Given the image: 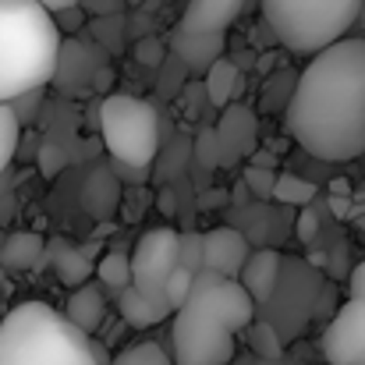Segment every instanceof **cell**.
I'll use <instances>...</instances> for the list:
<instances>
[{
    "instance_id": "9",
    "label": "cell",
    "mask_w": 365,
    "mask_h": 365,
    "mask_svg": "<svg viewBox=\"0 0 365 365\" xmlns=\"http://www.w3.org/2000/svg\"><path fill=\"white\" fill-rule=\"evenodd\" d=\"M224 46H227V32H185V29H174V36H170V50L195 75H206L224 57Z\"/></svg>"
},
{
    "instance_id": "27",
    "label": "cell",
    "mask_w": 365,
    "mask_h": 365,
    "mask_svg": "<svg viewBox=\"0 0 365 365\" xmlns=\"http://www.w3.org/2000/svg\"><path fill=\"white\" fill-rule=\"evenodd\" d=\"M195 160H199L202 167L224 163V145H220V131H217V128L199 131V138H195Z\"/></svg>"
},
{
    "instance_id": "7",
    "label": "cell",
    "mask_w": 365,
    "mask_h": 365,
    "mask_svg": "<svg viewBox=\"0 0 365 365\" xmlns=\"http://www.w3.org/2000/svg\"><path fill=\"white\" fill-rule=\"evenodd\" d=\"M181 262V235L170 227H156L142 235L131 252V284L149 294H167V277Z\"/></svg>"
},
{
    "instance_id": "31",
    "label": "cell",
    "mask_w": 365,
    "mask_h": 365,
    "mask_svg": "<svg viewBox=\"0 0 365 365\" xmlns=\"http://www.w3.org/2000/svg\"><path fill=\"white\" fill-rule=\"evenodd\" d=\"M135 57H138L142 64H160L163 43H160V39H138V43H135Z\"/></svg>"
},
{
    "instance_id": "4",
    "label": "cell",
    "mask_w": 365,
    "mask_h": 365,
    "mask_svg": "<svg viewBox=\"0 0 365 365\" xmlns=\"http://www.w3.org/2000/svg\"><path fill=\"white\" fill-rule=\"evenodd\" d=\"M0 365H103L93 334L46 302H21L0 319Z\"/></svg>"
},
{
    "instance_id": "10",
    "label": "cell",
    "mask_w": 365,
    "mask_h": 365,
    "mask_svg": "<svg viewBox=\"0 0 365 365\" xmlns=\"http://www.w3.org/2000/svg\"><path fill=\"white\" fill-rule=\"evenodd\" d=\"M248 0H188L178 29L185 32H227L245 14Z\"/></svg>"
},
{
    "instance_id": "24",
    "label": "cell",
    "mask_w": 365,
    "mask_h": 365,
    "mask_svg": "<svg viewBox=\"0 0 365 365\" xmlns=\"http://www.w3.org/2000/svg\"><path fill=\"white\" fill-rule=\"evenodd\" d=\"M96 277H100L107 287L121 291V287L131 284V259H124L121 252H107V255L96 262Z\"/></svg>"
},
{
    "instance_id": "23",
    "label": "cell",
    "mask_w": 365,
    "mask_h": 365,
    "mask_svg": "<svg viewBox=\"0 0 365 365\" xmlns=\"http://www.w3.org/2000/svg\"><path fill=\"white\" fill-rule=\"evenodd\" d=\"M114 365H174V355H167L160 344L153 341H142V344H131L114 355Z\"/></svg>"
},
{
    "instance_id": "36",
    "label": "cell",
    "mask_w": 365,
    "mask_h": 365,
    "mask_svg": "<svg viewBox=\"0 0 365 365\" xmlns=\"http://www.w3.org/2000/svg\"><path fill=\"white\" fill-rule=\"evenodd\" d=\"M50 11H61V7H71V4H78V0H43Z\"/></svg>"
},
{
    "instance_id": "28",
    "label": "cell",
    "mask_w": 365,
    "mask_h": 365,
    "mask_svg": "<svg viewBox=\"0 0 365 365\" xmlns=\"http://www.w3.org/2000/svg\"><path fill=\"white\" fill-rule=\"evenodd\" d=\"M181 266H188V269L206 266V235H199V231L181 235Z\"/></svg>"
},
{
    "instance_id": "33",
    "label": "cell",
    "mask_w": 365,
    "mask_h": 365,
    "mask_svg": "<svg viewBox=\"0 0 365 365\" xmlns=\"http://www.w3.org/2000/svg\"><path fill=\"white\" fill-rule=\"evenodd\" d=\"M316 235H319V217L305 210V213L298 217V238H302V242H316Z\"/></svg>"
},
{
    "instance_id": "20",
    "label": "cell",
    "mask_w": 365,
    "mask_h": 365,
    "mask_svg": "<svg viewBox=\"0 0 365 365\" xmlns=\"http://www.w3.org/2000/svg\"><path fill=\"white\" fill-rule=\"evenodd\" d=\"M202 78H206V96H210L213 107H227V103L242 93V71H238V64L227 61V57H220Z\"/></svg>"
},
{
    "instance_id": "26",
    "label": "cell",
    "mask_w": 365,
    "mask_h": 365,
    "mask_svg": "<svg viewBox=\"0 0 365 365\" xmlns=\"http://www.w3.org/2000/svg\"><path fill=\"white\" fill-rule=\"evenodd\" d=\"M192 284H195V269H188V266H181V262H178V269L167 277V302L174 305V312L188 302Z\"/></svg>"
},
{
    "instance_id": "8",
    "label": "cell",
    "mask_w": 365,
    "mask_h": 365,
    "mask_svg": "<svg viewBox=\"0 0 365 365\" xmlns=\"http://www.w3.org/2000/svg\"><path fill=\"white\" fill-rule=\"evenodd\" d=\"M323 359L330 365H365V298H348L323 330Z\"/></svg>"
},
{
    "instance_id": "12",
    "label": "cell",
    "mask_w": 365,
    "mask_h": 365,
    "mask_svg": "<svg viewBox=\"0 0 365 365\" xmlns=\"http://www.w3.org/2000/svg\"><path fill=\"white\" fill-rule=\"evenodd\" d=\"M118 312L128 327H156L167 316H174V305L167 302V294H149V291L128 284L118 291Z\"/></svg>"
},
{
    "instance_id": "34",
    "label": "cell",
    "mask_w": 365,
    "mask_h": 365,
    "mask_svg": "<svg viewBox=\"0 0 365 365\" xmlns=\"http://www.w3.org/2000/svg\"><path fill=\"white\" fill-rule=\"evenodd\" d=\"M348 291H351V298H365V259L351 269V280H348Z\"/></svg>"
},
{
    "instance_id": "30",
    "label": "cell",
    "mask_w": 365,
    "mask_h": 365,
    "mask_svg": "<svg viewBox=\"0 0 365 365\" xmlns=\"http://www.w3.org/2000/svg\"><path fill=\"white\" fill-rule=\"evenodd\" d=\"M86 7L82 4H71V7H61V11H53V18H57V25H61V32H78L82 29V21H86Z\"/></svg>"
},
{
    "instance_id": "16",
    "label": "cell",
    "mask_w": 365,
    "mask_h": 365,
    "mask_svg": "<svg viewBox=\"0 0 365 365\" xmlns=\"http://www.w3.org/2000/svg\"><path fill=\"white\" fill-rule=\"evenodd\" d=\"M64 312H68L82 330L96 334V330L103 327V319H107V294H103L96 284H82V287H75V291H71V298H68Z\"/></svg>"
},
{
    "instance_id": "5",
    "label": "cell",
    "mask_w": 365,
    "mask_h": 365,
    "mask_svg": "<svg viewBox=\"0 0 365 365\" xmlns=\"http://www.w3.org/2000/svg\"><path fill=\"white\" fill-rule=\"evenodd\" d=\"M365 0H262V18L280 46L312 57L351 36Z\"/></svg>"
},
{
    "instance_id": "19",
    "label": "cell",
    "mask_w": 365,
    "mask_h": 365,
    "mask_svg": "<svg viewBox=\"0 0 365 365\" xmlns=\"http://www.w3.org/2000/svg\"><path fill=\"white\" fill-rule=\"evenodd\" d=\"M53 273H57L61 284L82 287V284H89V277H93V255H89L82 245L61 242L57 255H53Z\"/></svg>"
},
{
    "instance_id": "22",
    "label": "cell",
    "mask_w": 365,
    "mask_h": 365,
    "mask_svg": "<svg viewBox=\"0 0 365 365\" xmlns=\"http://www.w3.org/2000/svg\"><path fill=\"white\" fill-rule=\"evenodd\" d=\"M273 199L284 202V206H309L316 199V185L305 181V178H298V174H277Z\"/></svg>"
},
{
    "instance_id": "6",
    "label": "cell",
    "mask_w": 365,
    "mask_h": 365,
    "mask_svg": "<svg viewBox=\"0 0 365 365\" xmlns=\"http://www.w3.org/2000/svg\"><path fill=\"white\" fill-rule=\"evenodd\" d=\"M100 128L103 142L114 156V163H124L131 170H149L160 149V114L149 100L114 93L100 107Z\"/></svg>"
},
{
    "instance_id": "25",
    "label": "cell",
    "mask_w": 365,
    "mask_h": 365,
    "mask_svg": "<svg viewBox=\"0 0 365 365\" xmlns=\"http://www.w3.org/2000/svg\"><path fill=\"white\" fill-rule=\"evenodd\" d=\"M248 344L259 359H280V337L273 334L269 323H248Z\"/></svg>"
},
{
    "instance_id": "15",
    "label": "cell",
    "mask_w": 365,
    "mask_h": 365,
    "mask_svg": "<svg viewBox=\"0 0 365 365\" xmlns=\"http://www.w3.org/2000/svg\"><path fill=\"white\" fill-rule=\"evenodd\" d=\"M43 252H46V238H43V235L11 231L4 248H0V266H4L7 273H25V269H36V266H39Z\"/></svg>"
},
{
    "instance_id": "35",
    "label": "cell",
    "mask_w": 365,
    "mask_h": 365,
    "mask_svg": "<svg viewBox=\"0 0 365 365\" xmlns=\"http://www.w3.org/2000/svg\"><path fill=\"white\" fill-rule=\"evenodd\" d=\"M252 163H259V167H277V156L266 153V149H255V153H252Z\"/></svg>"
},
{
    "instance_id": "37",
    "label": "cell",
    "mask_w": 365,
    "mask_h": 365,
    "mask_svg": "<svg viewBox=\"0 0 365 365\" xmlns=\"http://www.w3.org/2000/svg\"><path fill=\"white\" fill-rule=\"evenodd\" d=\"M4 242H7V235H4V231H0V248H4Z\"/></svg>"
},
{
    "instance_id": "32",
    "label": "cell",
    "mask_w": 365,
    "mask_h": 365,
    "mask_svg": "<svg viewBox=\"0 0 365 365\" xmlns=\"http://www.w3.org/2000/svg\"><path fill=\"white\" fill-rule=\"evenodd\" d=\"M93 18H114L121 11V0H78Z\"/></svg>"
},
{
    "instance_id": "18",
    "label": "cell",
    "mask_w": 365,
    "mask_h": 365,
    "mask_svg": "<svg viewBox=\"0 0 365 365\" xmlns=\"http://www.w3.org/2000/svg\"><path fill=\"white\" fill-rule=\"evenodd\" d=\"M118 202H121V188H118V181H114V170H107V167L93 170L89 181H86V210H89L93 217L107 220V217H114Z\"/></svg>"
},
{
    "instance_id": "13",
    "label": "cell",
    "mask_w": 365,
    "mask_h": 365,
    "mask_svg": "<svg viewBox=\"0 0 365 365\" xmlns=\"http://www.w3.org/2000/svg\"><path fill=\"white\" fill-rule=\"evenodd\" d=\"M217 131H220V145H224V163L255 153V118H252V110H245L238 103L235 107L227 103Z\"/></svg>"
},
{
    "instance_id": "11",
    "label": "cell",
    "mask_w": 365,
    "mask_h": 365,
    "mask_svg": "<svg viewBox=\"0 0 365 365\" xmlns=\"http://www.w3.org/2000/svg\"><path fill=\"white\" fill-rule=\"evenodd\" d=\"M252 255V245L235 227H213L206 231V266L220 269L224 277H242L245 262Z\"/></svg>"
},
{
    "instance_id": "2",
    "label": "cell",
    "mask_w": 365,
    "mask_h": 365,
    "mask_svg": "<svg viewBox=\"0 0 365 365\" xmlns=\"http://www.w3.org/2000/svg\"><path fill=\"white\" fill-rule=\"evenodd\" d=\"M255 319V298L238 277L220 269H195L188 302L170 323L174 365H227L235 359V334Z\"/></svg>"
},
{
    "instance_id": "29",
    "label": "cell",
    "mask_w": 365,
    "mask_h": 365,
    "mask_svg": "<svg viewBox=\"0 0 365 365\" xmlns=\"http://www.w3.org/2000/svg\"><path fill=\"white\" fill-rule=\"evenodd\" d=\"M245 185L252 188V195H255V199H273L277 174H273V167H259V163H252V167L245 170Z\"/></svg>"
},
{
    "instance_id": "3",
    "label": "cell",
    "mask_w": 365,
    "mask_h": 365,
    "mask_svg": "<svg viewBox=\"0 0 365 365\" xmlns=\"http://www.w3.org/2000/svg\"><path fill=\"white\" fill-rule=\"evenodd\" d=\"M61 25L43 0H0V103L32 96L53 82Z\"/></svg>"
},
{
    "instance_id": "14",
    "label": "cell",
    "mask_w": 365,
    "mask_h": 365,
    "mask_svg": "<svg viewBox=\"0 0 365 365\" xmlns=\"http://www.w3.org/2000/svg\"><path fill=\"white\" fill-rule=\"evenodd\" d=\"M277 277H280V255L273 248H259V252L248 255L238 280L248 287V294L255 302H266L273 294V287H277Z\"/></svg>"
},
{
    "instance_id": "1",
    "label": "cell",
    "mask_w": 365,
    "mask_h": 365,
    "mask_svg": "<svg viewBox=\"0 0 365 365\" xmlns=\"http://www.w3.org/2000/svg\"><path fill=\"white\" fill-rule=\"evenodd\" d=\"M287 135L316 160L348 163L365 153V36L312 53L284 107Z\"/></svg>"
},
{
    "instance_id": "21",
    "label": "cell",
    "mask_w": 365,
    "mask_h": 365,
    "mask_svg": "<svg viewBox=\"0 0 365 365\" xmlns=\"http://www.w3.org/2000/svg\"><path fill=\"white\" fill-rule=\"evenodd\" d=\"M18 138H21V118L11 103H0V178L7 170V163L18 153Z\"/></svg>"
},
{
    "instance_id": "17",
    "label": "cell",
    "mask_w": 365,
    "mask_h": 365,
    "mask_svg": "<svg viewBox=\"0 0 365 365\" xmlns=\"http://www.w3.org/2000/svg\"><path fill=\"white\" fill-rule=\"evenodd\" d=\"M93 46L78 43V39H68L61 43V61H57V75L53 82L57 86H82V82H93Z\"/></svg>"
}]
</instances>
